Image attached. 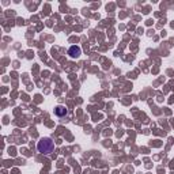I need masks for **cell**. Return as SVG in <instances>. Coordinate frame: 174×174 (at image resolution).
<instances>
[{
    "label": "cell",
    "instance_id": "6da1fadb",
    "mask_svg": "<svg viewBox=\"0 0 174 174\" xmlns=\"http://www.w3.org/2000/svg\"><path fill=\"white\" fill-rule=\"evenodd\" d=\"M37 148H38V151L41 154H45V155H48V154H50L52 151L55 150V143L50 140L49 137H44L41 139L38 142V144H37Z\"/></svg>",
    "mask_w": 174,
    "mask_h": 174
},
{
    "label": "cell",
    "instance_id": "7a4b0ae2",
    "mask_svg": "<svg viewBox=\"0 0 174 174\" xmlns=\"http://www.w3.org/2000/svg\"><path fill=\"white\" fill-rule=\"evenodd\" d=\"M68 55L71 57H74V59H76V57H79L82 55V49L79 46H76V45H74V46H71L68 49Z\"/></svg>",
    "mask_w": 174,
    "mask_h": 174
},
{
    "label": "cell",
    "instance_id": "3957f363",
    "mask_svg": "<svg viewBox=\"0 0 174 174\" xmlns=\"http://www.w3.org/2000/svg\"><path fill=\"white\" fill-rule=\"evenodd\" d=\"M67 109H65L64 106H56L55 108V114L57 116V117H64V116H67Z\"/></svg>",
    "mask_w": 174,
    "mask_h": 174
}]
</instances>
